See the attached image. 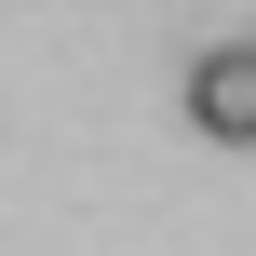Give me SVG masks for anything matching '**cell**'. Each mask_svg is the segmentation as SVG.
I'll return each instance as SVG.
<instances>
[{"label":"cell","mask_w":256,"mask_h":256,"mask_svg":"<svg viewBox=\"0 0 256 256\" xmlns=\"http://www.w3.org/2000/svg\"><path fill=\"white\" fill-rule=\"evenodd\" d=\"M189 122L230 135V148H256V40H216V54L189 68Z\"/></svg>","instance_id":"6da1fadb"}]
</instances>
